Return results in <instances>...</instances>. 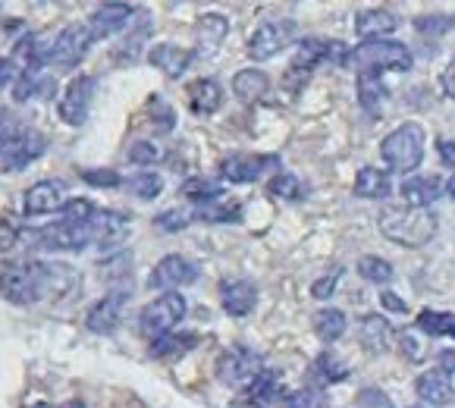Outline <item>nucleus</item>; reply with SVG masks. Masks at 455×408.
<instances>
[{
    "label": "nucleus",
    "mask_w": 455,
    "mask_h": 408,
    "mask_svg": "<svg viewBox=\"0 0 455 408\" xmlns=\"http://www.w3.org/2000/svg\"><path fill=\"white\" fill-rule=\"evenodd\" d=\"M446 192H449V195H452V198H455V176H452V180H449V186H446Z\"/></svg>",
    "instance_id": "bf43d9fd"
},
{
    "label": "nucleus",
    "mask_w": 455,
    "mask_h": 408,
    "mask_svg": "<svg viewBox=\"0 0 455 408\" xmlns=\"http://www.w3.org/2000/svg\"><path fill=\"white\" fill-rule=\"evenodd\" d=\"M358 408H393V402L380 393V389H364L358 396Z\"/></svg>",
    "instance_id": "8fccbe9b"
},
{
    "label": "nucleus",
    "mask_w": 455,
    "mask_h": 408,
    "mask_svg": "<svg viewBox=\"0 0 455 408\" xmlns=\"http://www.w3.org/2000/svg\"><path fill=\"white\" fill-rule=\"evenodd\" d=\"M395 28H399V20H395L389 10H364V13H358V20H355V32L368 41L395 32Z\"/></svg>",
    "instance_id": "a878e982"
},
{
    "label": "nucleus",
    "mask_w": 455,
    "mask_h": 408,
    "mask_svg": "<svg viewBox=\"0 0 455 408\" xmlns=\"http://www.w3.org/2000/svg\"><path fill=\"white\" fill-rule=\"evenodd\" d=\"M380 301H383V305H387L389 311H405V301L395 299L393 292H380Z\"/></svg>",
    "instance_id": "13d9d810"
},
{
    "label": "nucleus",
    "mask_w": 455,
    "mask_h": 408,
    "mask_svg": "<svg viewBox=\"0 0 455 408\" xmlns=\"http://www.w3.org/2000/svg\"><path fill=\"white\" fill-rule=\"evenodd\" d=\"M380 157L395 173H411V170H418L424 161V129L418 126V123H402L399 129H393V132L383 139Z\"/></svg>",
    "instance_id": "7ed1b4c3"
},
{
    "label": "nucleus",
    "mask_w": 455,
    "mask_h": 408,
    "mask_svg": "<svg viewBox=\"0 0 455 408\" xmlns=\"http://www.w3.org/2000/svg\"><path fill=\"white\" fill-rule=\"evenodd\" d=\"M311 374H315L321 383H339V380H346V377H348V368L339 362V358H336V355L323 352V355H317L315 371H311Z\"/></svg>",
    "instance_id": "e433bc0d"
},
{
    "label": "nucleus",
    "mask_w": 455,
    "mask_h": 408,
    "mask_svg": "<svg viewBox=\"0 0 455 408\" xmlns=\"http://www.w3.org/2000/svg\"><path fill=\"white\" fill-rule=\"evenodd\" d=\"M157 227L167 229V233H180V229H186L188 223H192V217L186 214V211H164V214H157Z\"/></svg>",
    "instance_id": "a18cd8bd"
},
{
    "label": "nucleus",
    "mask_w": 455,
    "mask_h": 408,
    "mask_svg": "<svg viewBox=\"0 0 455 408\" xmlns=\"http://www.w3.org/2000/svg\"><path fill=\"white\" fill-rule=\"evenodd\" d=\"M436 362H440L443 374H455V348H443V352L436 355Z\"/></svg>",
    "instance_id": "5fc2aeb1"
},
{
    "label": "nucleus",
    "mask_w": 455,
    "mask_h": 408,
    "mask_svg": "<svg viewBox=\"0 0 455 408\" xmlns=\"http://www.w3.org/2000/svg\"><path fill=\"white\" fill-rule=\"evenodd\" d=\"M82 180L88 182V186H98V188H114V186H120V173L116 170H82Z\"/></svg>",
    "instance_id": "49530a36"
},
{
    "label": "nucleus",
    "mask_w": 455,
    "mask_h": 408,
    "mask_svg": "<svg viewBox=\"0 0 455 408\" xmlns=\"http://www.w3.org/2000/svg\"><path fill=\"white\" fill-rule=\"evenodd\" d=\"M67 188H63L60 180H41L35 182L26 192V217H44L54 214V211H63L67 204Z\"/></svg>",
    "instance_id": "2eb2a0df"
},
{
    "label": "nucleus",
    "mask_w": 455,
    "mask_h": 408,
    "mask_svg": "<svg viewBox=\"0 0 455 408\" xmlns=\"http://www.w3.org/2000/svg\"><path fill=\"white\" fill-rule=\"evenodd\" d=\"M229 35V20L220 13H208L198 20V28H195V38H198V47H195V57H211L217 47L223 44V38Z\"/></svg>",
    "instance_id": "412c9836"
},
{
    "label": "nucleus",
    "mask_w": 455,
    "mask_h": 408,
    "mask_svg": "<svg viewBox=\"0 0 455 408\" xmlns=\"http://www.w3.org/2000/svg\"><path fill=\"white\" fill-rule=\"evenodd\" d=\"M389 340H393V327L387 324V317L380 315H368L362 321V342L371 355L377 352H387L389 348Z\"/></svg>",
    "instance_id": "bb28decb"
},
{
    "label": "nucleus",
    "mask_w": 455,
    "mask_h": 408,
    "mask_svg": "<svg viewBox=\"0 0 455 408\" xmlns=\"http://www.w3.org/2000/svg\"><path fill=\"white\" fill-rule=\"evenodd\" d=\"M195 280H198L195 261H188V258H182V254H167V258H161V261L155 264V270H151V276H148V286L151 289H180Z\"/></svg>",
    "instance_id": "ddd939ff"
},
{
    "label": "nucleus",
    "mask_w": 455,
    "mask_h": 408,
    "mask_svg": "<svg viewBox=\"0 0 455 408\" xmlns=\"http://www.w3.org/2000/svg\"><path fill=\"white\" fill-rule=\"evenodd\" d=\"M443 182L436 176H415V180H405L402 182V201L409 204V208H421L427 211L436 198L443 195Z\"/></svg>",
    "instance_id": "5701e85b"
},
{
    "label": "nucleus",
    "mask_w": 455,
    "mask_h": 408,
    "mask_svg": "<svg viewBox=\"0 0 455 408\" xmlns=\"http://www.w3.org/2000/svg\"><path fill=\"white\" fill-rule=\"evenodd\" d=\"M129 192L141 201H155L157 195L164 192V180L157 173H151V170H145V173H139V176L129 180Z\"/></svg>",
    "instance_id": "4c0bfd02"
},
{
    "label": "nucleus",
    "mask_w": 455,
    "mask_h": 408,
    "mask_svg": "<svg viewBox=\"0 0 455 408\" xmlns=\"http://www.w3.org/2000/svg\"><path fill=\"white\" fill-rule=\"evenodd\" d=\"M92 98H94V79L92 76H76L67 85V92H63L60 104H57L60 120L69 123V126H82L88 120V110H92Z\"/></svg>",
    "instance_id": "9b49d317"
},
{
    "label": "nucleus",
    "mask_w": 455,
    "mask_h": 408,
    "mask_svg": "<svg viewBox=\"0 0 455 408\" xmlns=\"http://www.w3.org/2000/svg\"><path fill=\"white\" fill-rule=\"evenodd\" d=\"M198 342L195 333H182V336H161V340L151 342V355L155 358H173V355H182Z\"/></svg>",
    "instance_id": "c9c22d12"
},
{
    "label": "nucleus",
    "mask_w": 455,
    "mask_h": 408,
    "mask_svg": "<svg viewBox=\"0 0 455 408\" xmlns=\"http://www.w3.org/2000/svg\"><path fill=\"white\" fill-rule=\"evenodd\" d=\"M132 20H135V7H129V4H104V7H98V13L88 20V32H92L94 41L110 38V35L123 32Z\"/></svg>",
    "instance_id": "f3484780"
},
{
    "label": "nucleus",
    "mask_w": 455,
    "mask_h": 408,
    "mask_svg": "<svg viewBox=\"0 0 455 408\" xmlns=\"http://www.w3.org/2000/svg\"><path fill=\"white\" fill-rule=\"evenodd\" d=\"M436 148H440V157H443V164H446L449 170H455V141L443 139V141H436Z\"/></svg>",
    "instance_id": "603ef678"
},
{
    "label": "nucleus",
    "mask_w": 455,
    "mask_h": 408,
    "mask_svg": "<svg viewBox=\"0 0 455 408\" xmlns=\"http://www.w3.org/2000/svg\"><path fill=\"white\" fill-rule=\"evenodd\" d=\"M261 371H264L261 355L248 346H233L229 352H223L220 362H217V377H220L223 383H233V387L251 383Z\"/></svg>",
    "instance_id": "9d476101"
},
{
    "label": "nucleus",
    "mask_w": 455,
    "mask_h": 408,
    "mask_svg": "<svg viewBox=\"0 0 455 408\" xmlns=\"http://www.w3.org/2000/svg\"><path fill=\"white\" fill-rule=\"evenodd\" d=\"M280 393H283V389H280V374H276V371H270V368H264L255 380L248 383V402H251V405H270V402H274Z\"/></svg>",
    "instance_id": "c85d7f7f"
},
{
    "label": "nucleus",
    "mask_w": 455,
    "mask_h": 408,
    "mask_svg": "<svg viewBox=\"0 0 455 408\" xmlns=\"http://www.w3.org/2000/svg\"><path fill=\"white\" fill-rule=\"evenodd\" d=\"M415 393L427 405H449L452 402V380L443 371H424L415 380Z\"/></svg>",
    "instance_id": "b1692460"
},
{
    "label": "nucleus",
    "mask_w": 455,
    "mask_h": 408,
    "mask_svg": "<svg viewBox=\"0 0 455 408\" xmlns=\"http://www.w3.org/2000/svg\"><path fill=\"white\" fill-rule=\"evenodd\" d=\"M92 41L94 38H92V32H88V22H69V26L47 44L44 63H51L54 69H73L76 63L85 57Z\"/></svg>",
    "instance_id": "0eeeda50"
},
{
    "label": "nucleus",
    "mask_w": 455,
    "mask_h": 408,
    "mask_svg": "<svg viewBox=\"0 0 455 408\" xmlns=\"http://www.w3.org/2000/svg\"><path fill=\"white\" fill-rule=\"evenodd\" d=\"M358 100L364 110H380V104L387 100V88L380 82V73H362L358 76Z\"/></svg>",
    "instance_id": "7c9ffc66"
},
{
    "label": "nucleus",
    "mask_w": 455,
    "mask_h": 408,
    "mask_svg": "<svg viewBox=\"0 0 455 408\" xmlns=\"http://www.w3.org/2000/svg\"><path fill=\"white\" fill-rule=\"evenodd\" d=\"M267 192L276 195V198H283V201H301L305 195H308V188L301 186L299 176H292V173H276L274 180L267 182Z\"/></svg>",
    "instance_id": "f704fd0d"
},
{
    "label": "nucleus",
    "mask_w": 455,
    "mask_h": 408,
    "mask_svg": "<svg viewBox=\"0 0 455 408\" xmlns=\"http://www.w3.org/2000/svg\"><path fill=\"white\" fill-rule=\"evenodd\" d=\"M129 301V292H123V289H116V292H108L104 299H98L88 308L85 315V327L92 330V333H114L116 327H120L123 321V308H126Z\"/></svg>",
    "instance_id": "4468645a"
},
{
    "label": "nucleus",
    "mask_w": 455,
    "mask_h": 408,
    "mask_svg": "<svg viewBox=\"0 0 455 408\" xmlns=\"http://www.w3.org/2000/svg\"><path fill=\"white\" fill-rule=\"evenodd\" d=\"M13 132H20V129H16L13 114H7V110H0V141L10 139V135H13Z\"/></svg>",
    "instance_id": "864d4df0"
},
{
    "label": "nucleus",
    "mask_w": 455,
    "mask_h": 408,
    "mask_svg": "<svg viewBox=\"0 0 455 408\" xmlns=\"http://www.w3.org/2000/svg\"><path fill=\"white\" fill-rule=\"evenodd\" d=\"M389 176L377 167H362L355 176V195L358 198H387L389 195Z\"/></svg>",
    "instance_id": "cd10ccee"
},
{
    "label": "nucleus",
    "mask_w": 455,
    "mask_h": 408,
    "mask_svg": "<svg viewBox=\"0 0 455 408\" xmlns=\"http://www.w3.org/2000/svg\"><path fill=\"white\" fill-rule=\"evenodd\" d=\"M148 60L155 63L167 79H180L195 60V51L188 47H176V44H155L148 51Z\"/></svg>",
    "instance_id": "aec40b11"
},
{
    "label": "nucleus",
    "mask_w": 455,
    "mask_h": 408,
    "mask_svg": "<svg viewBox=\"0 0 455 408\" xmlns=\"http://www.w3.org/2000/svg\"><path fill=\"white\" fill-rule=\"evenodd\" d=\"M455 26L452 16H443V13H434V16H418L415 20V28L421 35H446L449 28Z\"/></svg>",
    "instance_id": "37998d69"
},
{
    "label": "nucleus",
    "mask_w": 455,
    "mask_h": 408,
    "mask_svg": "<svg viewBox=\"0 0 455 408\" xmlns=\"http://www.w3.org/2000/svg\"><path fill=\"white\" fill-rule=\"evenodd\" d=\"M157 157H161V151H157L155 141H135V145L129 148V161L139 164V167H145V164H155Z\"/></svg>",
    "instance_id": "c03bdc74"
},
{
    "label": "nucleus",
    "mask_w": 455,
    "mask_h": 408,
    "mask_svg": "<svg viewBox=\"0 0 455 408\" xmlns=\"http://www.w3.org/2000/svg\"><path fill=\"white\" fill-rule=\"evenodd\" d=\"M443 88H446L449 98H455V57L449 60V67L443 69Z\"/></svg>",
    "instance_id": "6e6d98bb"
},
{
    "label": "nucleus",
    "mask_w": 455,
    "mask_h": 408,
    "mask_svg": "<svg viewBox=\"0 0 455 408\" xmlns=\"http://www.w3.org/2000/svg\"><path fill=\"white\" fill-rule=\"evenodd\" d=\"M44 151H47L44 135L35 132V129H20V132H13L10 139L0 141V170H7V173L26 170Z\"/></svg>",
    "instance_id": "6e6552de"
},
{
    "label": "nucleus",
    "mask_w": 455,
    "mask_h": 408,
    "mask_svg": "<svg viewBox=\"0 0 455 408\" xmlns=\"http://www.w3.org/2000/svg\"><path fill=\"white\" fill-rule=\"evenodd\" d=\"M198 220H211V223H235L242 220V204L239 201H204L198 204Z\"/></svg>",
    "instance_id": "c756f323"
},
{
    "label": "nucleus",
    "mask_w": 455,
    "mask_h": 408,
    "mask_svg": "<svg viewBox=\"0 0 455 408\" xmlns=\"http://www.w3.org/2000/svg\"><path fill=\"white\" fill-rule=\"evenodd\" d=\"M411 63H415L411 51L399 41H364L355 51H348L346 67H358L362 73H380V69L409 73Z\"/></svg>",
    "instance_id": "20e7f679"
},
{
    "label": "nucleus",
    "mask_w": 455,
    "mask_h": 408,
    "mask_svg": "<svg viewBox=\"0 0 455 408\" xmlns=\"http://www.w3.org/2000/svg\"><path fill=\"white\" fill-rule=\"evenodd\" d=\"M73 283V270L67 264H41V261H7L0 264V295L10 305H35L54 289H67Z\"/></svg>",
    "instance_id": "f257e3e1"
},
{
    "label": "nucleus",
    "mask_w": 455,
    "mask_h": 408,
    "mask_svg": "<svg viewBox=\"0 0 455 408\" xmlns=\"http://www.w3.org/2000/svg\"><path fill=\"white\" fill-rule=\"evenodd\" d=\"M276 155H233L220 164V176L229 182H255L267 167H276Z\"/></svg>",
    "instance_id": "dca6fc26"
},
{
    "label": "nucleus",
    "mask_w": 455,
    "mask_h": 408,
    "mask_svg": "<svg viewBox=\"0 0 455 408\" xmlns=\"http://www.w3.org/2000/svg\"><path fill=\"white\" fill-rule=\"evenodd\" d=\"M182 192H186V198L198 201V204L220 198V186H217V182H211V180H188L186 186H182Z\"/></svg>",
    "instance_id": "a19ab883"
},
{
    "label": "nucleus",
    "mask_w": 455,
    "mask_h": 408,
    "mask_svg": "<svg viewBox=\"0 0 455 408\" xmlns=\"http://www.w3.org/2000/svg\"><path fill=\"white\" fill-rule=\"evenodd\" d=\"M186 308L188 305H186V299H182V292H164L161 299H155L151 305L141 308V315H139L141 336H148L151 342L161 340V336H170V330L186 317Z\"/></svg>",
    "instance_id": "39448f33"
},
{
    "label": "nucleus",
    "mask_w": 455,
    "mask_h": 408,
    "mask_svg": "<svg viewBox=\"0 0 455 408\" xmlns=\"http://www.w3.org/2000/svg\"><path fill=\"white\" fill-rule=\"evenodd\" d=\"M270 88V79L267 73H261V69H242V73H235L233 79V94L242 100V104H255V100H261L264 94H267Z\"/></svg>",
    "instance_id": "393cba45"
},
{
    "label": "nucleus",
    "mask_w": 455,
    "mask_h": 408,
    "mask_svg": "<svg viewBox=\"0 0 455 408\" xmlns=\"http://www.w3.org/2000/svg\"><path fill=\"white\" fill-rule=\"evenodd\" d=\"M336 60L346 67L348 60V51L339 44V41H323V38H301L299 47H295V57H292V73H311L315 67H321L323 60Z\"/></svg>",
    "instance_id": "f8f14e48"
},
{
    "label": "nucleus",
    "mask_w": 455,
    "mask_h": 408,
    "mask_svg": "<svg viewBox=\"0 0 455 408\" xmlns=\"http://www.w3.org/2000/svg\"><path fill=\"white\" fill-rule=\"evenodd\" d=\"M148 32H151V20H148L145 13H139V32L129 35L126 44H123L120 51H116V60H129V63H132L135 57H139V47L145 44Z\"/></svg>",
    "instance_id": "ea45409f"
},
{
    "label": "nucleus",
    "mask_w": 455,
    "mask_h": 408,
    "mask_svg": "<svg viewBox=\"0 0 455 408\" xmlns=\"http://www.w3.org/2000/svg\"><path fill=\"white\" fill-rule=\"evenodd\" d=\"M289 408H327V399L321 389H301L289 399Z\"/></svg>",
    "instance_id": "de8ad7c7"
},
{
    "label": "nucleus",
    "mask_w": 455,
    "mask_h": 408,
    "mask_svg": "<svg viewBox=\"0 0 455 408\" xmlns=\"http://www.w3.org/2000/svg\"><path fill=\"white\" fill-rule=\"evenodd\" d=\"M339 276H342V268H336L333 274L321 276V280L311 286V295H315V299H330V295L336 292V283H339Z\"/></svg>",
    "instance_id": "09e8293b"
},
{
    "label": "nucleus",
    "mask_w": 455,
    "mask_h": 408,
    "mask_svg": "<svg viewBox=\"0 0 455 408\" xmlns=\"http://www.w3.org/2000/svg\"><path fill=\"white\" fill-rule=\"evenodd\" d=\"M418 327L430 336H452L455 340V315H449V311H421L418 315Z\"/></svg>",
    "instance_id": "72a5a7b5"
},
{
    "label": "nucleus",
    "mask_w": 455,
    "mask_h": 408,
    "mask_svg": "<svg viewBox=\"0 0 455 408\" xmlns=\"http://www.w3.org/2000/svg\"><path fill=\"white\" fill-rule=\"evenodd\" d=\"M402 352H409V358H415V362H418V358L424 355V346L418 342L415 333H405V336H402Z\"/></svg>",
    "instance_id": "3c124183"
},
{
    "label": "nucleus",
    "mask_w": 455,
    "mask_h": 408,
    "mask_svg": "<svg viewBox=\"0 0 455 408\" xmlns=\"http://www.w3.org/2000/svg\"><path fill=\"white\" fill-rule=\"evenodd\" d=\"M47 85H51V82L41 79V63H35V67L22 69V73L16 76V82H13V100H16V104H26L28 98H35V94H38L41 88H47Z\"/></svg>",
    "instance_id": "473e14b6"
},
{
    "label": "nucleus",
    "mask_w": 455,
    "mask_h": 408,
    "mask_svg": "<svg viewBox=\"0 0 455 408\" xmlns=\"http://www.w3.org/2000/svg\"><path fill=\"white\" fill-rule=\"evenodd\" d=\"M220 104H223V85L217 79H195L188 85V108H192V114L198 116L217 114Z\"/></svg>",
    "instance_id": "4be33fe9"
},
{
    "label": "nucleus",
    "mask_w": 455,
    "mask_h": 408,
    "mask_svg": "<svg viewBox=\"0 0 455 408\" xmlns=\"http://www.w3.org/2000/svg\"><path fill=\"white\" fill-rule=\"evenodd\" d=\"M346 327H348V321L339 308H321L315 315V330L323 342H336L342 333H346Z\"/></svg>",
    "instance_id": "2f4dec72"
},
{
    "label": "nucleus",
    "mask_w": 455,
    "mask_h": 408,
    "mask_svg": "<svg viewBox=\"0 0 455 408\" xmlns=\"http://www.w3.org/2000/svg\"><path fill=\"white\" fill-rule=\"evenodd\" d=\"M220 305L229 317H248L258 305V289L248 280H229L220 286Z\"/></svg>",
    "instance_id": "a211bd4d"
},
{
    "label": "nucleus",
    "mask_w": 455,
    "mask_h": 408,
    "mask_svg": "<svg viewBox=\"0 0 455 408\" xmlns=\"http://www.w3.org/2000/svg\"><path fill=\"white\" fill-rule=\"evenodd\" d=\"M415 408H421V405H415Z\"/></svg>",
    "instance_id": "052dcab7"
},
{
    "label": "nucleus",
    "mask_w": 455,
    "mask_h": 408,
    "mask_svg": "<svg viewBox=\"0 0 455 408\" xmlns=\"http://www.w3.org/2000/svg\"><path fill=\"white\" fill-rule=\"evenodd\" d=\"M380 233L389 242L405 248H421L436 236V214L421 208H409V204H387L377 217Z\"/></svg>",
    "instance_id": "f03ea898"
},
{
    "label": "nucleus",
    "mask_w": 455,
    "mask_h": 408,
    "mask_svg": "<svg viewBox=\"0 0 455 408\" xmlns=\"http://www.w3.org/2000/svg\"><path fill=\"white\" fill-rule=\"evenodd\" d=\"M295 35V22L292 20H267L261 22V26L255 28V35H251V41H248V57L251 60H270V57H276L283 51V47L292 41Z\"/></svg>",
    "instance_id": "1a4fd4ad"
},
{
    "label": "nucleus",
    "mask_w": 455,
    "mask_h": 408,
    "mask_svg": "<svg viewBox=\"0 0 455 408\" xmlns=\"http://www.w3.org/2000/svg\"><path fill=\"white\" fill-rule=\"evenodd\" d=\"M28 245L41 248V252H82L94 242L92 227L88 223H69V220H57L51 227H41L28 233Z\"/></svg>",
    "instance_id": "423d86ee"
},
{
    "label": "nucleus",
    "mask_w": 455,
    "mask_h": 408,
    "mask_svg": "<svg viewBox=\"0 0 455 408\" xmlns=\"http://www.w3.org/2000/svg\"><path fill=\"white\" fill-rule=\"evenodd\" d=\"M16 245V229L7 220L0 223V248H13Z\"/></svg>",
    "instance_id": "4d7b16f0"
},
{
    "label": "nucleus",
    "mask_w": 455,
    "mask_h": 408,
    "mask_svg": "<svg viewBox=\"0 0 455 408\" xmlns=\"http://www.w3.org/2000/svg\"><path fill=\"white\" fill-rule=\"evenodd\" d=\"M358 274H362L368 283H377V286L393 280V268H389V261L374 258V254H368V258H362V261H358Z\"/></svg>",
    "instance_id": "58836bf2"
},
{
    "label": "nucleus",
    "mask_w": 455,
    "mask_h": 408,
    "mask_svg": "<svg viewBox=\"0 0 455 408\" xmlns=\"http://www.w3.org/2000/svg\"><path fill=\"white\" fill-rule=\"evenodd\" d=\"M94 217V204L88 198H73L63 204L60 211V220H69V223H88Z\"/></svg>",
    "instance_id": "79ce46f5"
},
{
    "label": "nucleus",
    "mask_w": 455,
    "mask_h": 408,
    "mask_svg": "<svg viewBox=\"0 0 455 408\" xmlns=\"http://www.w3.org/2000/svg\"><path fill=\"white\" fill-rule=\"evenodd\" d=\"M88 227H92L94 242L104 248V245H120V242L129 236V227H132V223H129V217L116 214V211H94Z\"/></svg>",
    "instance_id": "6ab92c4d"
}]
</instances>
